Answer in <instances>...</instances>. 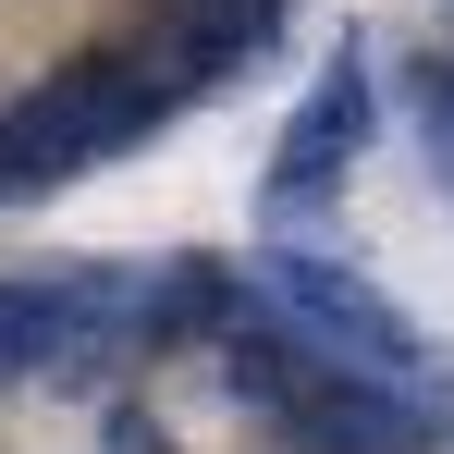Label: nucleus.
<instances>
[{
	"label": "nucleus",
	"instance_id": "1",
	"mask_svg": "<svg viewBox=\"0 0 454 454\" xmlns=\"http://www.w3.org/2000/svg\"><path fill=\"white\" fill-rule=\"evenodd\" d=\"M172 111H184V86L160 74V50H74L50 86L0 98V209L111 172V160L136 148V136H160Z\"/></svg>",
	"mask_w": 454,
	"mask_h": 454
},
{
	"label": "nucleus",
	"instance_id": "2",
	"mask_svg": "<svg viewBox=\"0 0 454 454\" xmlns=\"http://www.w3.org/2000/svg\"><path fill=\"white\" fill-rule=\"evenodd\" d=\"M222 393L246 418H270L295 454H430V430H442L430 393L332 369V356H307L283 319H233L222 332Z\"/></svg>",
	"mask_w": 454,
	"mask_h": 454
},
{
	"label": "nucleus",
	"instance_id": "3",
	"mask_svg": "<svg viewBox=\"0 0 454 454\" xmlns=\"http://www.w3.org/2000/svg\"><path fill=\"white\" fill-rule=\"evenodd\" d=\"M258 295H270V319L295 332L307 356H332V369L356 380H393V393H418L430 380V344H418V319L380 295L369 270L344 258V246H258Z\"/></svg>",
	"mask_w": 454,
	"mask_h": 454
},
{
	"label": "nucleus",
	"instance_id": "4",
	"mask_svg": "<svg viewBox=\"0 0 454 454\" xmlns=\"http://www.w3.org/2000/svg\"><path fill=\"white\" fill-rule=\"evenodd\" d=\"M369 123H380V86H369V62L344 50L332 74L295 98V123L270 136V172H258V209L295 233V222H319L332 197H344V172H356V148H369Z\"/></svg>",
	"mask_w": 454,
	"mask_h": 454
},
{
	"label": "nucleus",
	"instance_id": "5",
	"mask_svg": "<svg viewBox=\"0 0 454 454\" xmlns=\"http://www.w3.org/2000/svg\"><path fill=\"white\" fill-rule=\"evenodd\" d=\"M233 319H246V270H233V258H160V270H136L123 356H184V344H222Z\"/></svg>",
	"mask_w": 454,
	"mask_h": 454
},
{
	"label": "nucleus",
	"instance_id": "6",
	"mask_svg": "<svg viewBox=\"0 0 454 454\" xmlns=\"http://www.w3.org/2000/svg\"><path fill=\"white\" fill-rule=\"evenodd\" d=\"M418 136H430V172H454V62L442 50L418 62Z\"/></svg>",
	"mask_w": 454,
	"mask_h": 454
},
{
	"label": "nucleus",
	"instance_id": "7",
	"mask_svg": "<svg viewBox=\"0 0 454 454\" xmlns=\"http://www.w3.org/2000/svg\"><path fill=\"white\" fill-rule=\"evenodd\" d=\"M111 454H172V430H160L148 405H111Z\"/></svg>",
	"mask_w": 454,
	"mask_h": 454
}]
</instances>
